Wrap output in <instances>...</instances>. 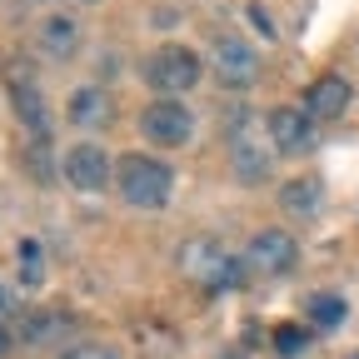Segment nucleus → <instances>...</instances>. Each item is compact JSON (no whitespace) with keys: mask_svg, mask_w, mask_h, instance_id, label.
I'll return each instance as SVG.
<instances>
[{"mask_svg":"<svg viewBox=\"0 0 359 359\" xmlns=\"http://www.w3.org/2000/svg\"><path fill=\"white\" fill-rule=\"evenodd\" d=\"M180 269H185V280H195L200 290H210V294H224V290H240L245 285V255H230L219 240H210V235H195V240H185L180 245Z\"/></svg>","mask_w":359,"mask_h":359,"instance_id":"f257e3e1","label":"nucleus"},{"mask_svg":"<svg viewBox=\"0 0 359 359\" xmlns=\"http://www.w3.org/2000/svg\"><path fill=\"white\" fill-rule=\"evenodd\" d=\"M115 185H120L125 205H135V210H165L170 190H175V170L145 150H130L125 160H115Z\"/></svg>","mask_w":359,"mask_h":359,"instance_id":"f03ea898","label":"nucleus"},{"mask_svg":"<svg viewBox=\"0 0 359 359\" xmlns=\"http://www.w3.org/2000/svg\"><path fill=\"white\" fill-rule=\"evenodd\" d=\"M275 140H269V125L255 115H235L230 125V170L240 185H264L269 170H275Z\"/></svg>","mask_w":359,"mask_h":359,"instance_id":"7ed1b4c3","label":"nucleus"},{"mask_svg":"<svg viewBox=\"0 0 359 359\" xmlns=\"http://www.w3.org/2000/svg\"><path fill=\"white\" fill-rule=\"evenodd\" d=\"M205 75V60L190 50V45H160V50L145 60V85L160 90V95H185L195 90V80Z\"/></svg>","mask_w":359,"mask_h":359,"instance_id":"20e7f679","label":"nucleus"},{"mask_svg":"<svg viewBox=\"0 0 359 359\" xmlns=\"http://www.w3.org/2000/svg\"><path fill=\"white\" fill-rule=\"evenodd\" d=\"M210 60H215L219 85H235V90L255 85V75H259V55H255V45H250L245 35H235V30H219V35L210 40Z\"/></svg>","mask_w":359,"mask_h":359,"instance_id":"39448f33","label":"nucleus"},{"mask_svg":"<svg viewBox=\"0 0 359 359\" xmlns=\"http://www.w3.org/2000/svg\"><path fill=\"white\" fill-rule=\"evenodd\" d=\"M140 130H145L150 145L175 150V145H190L195 140V115L180 105V100H155V105L140 110Z\"/></svg>","mask_w":359,"mask_h":359,"instance_id":"423d86ee","label":"nucleus"},{"mask_svg":"<svg viewBox=\"0 0 359 359\" xmlns=\"http://www.w3.org/2000/svg\"><path fill=\"white\" fill-rule=\"evenodd\" d=\"M294 259H299V240L290 230H259L245 245V269H250V275H264V280L290 275Z\"/></svg>","mask_w":359,"mask_h":359,"instance_id":"0eeeda50","label":"nucleus"},{"mask_svg":"<svg viewBox=\"0 0 359 359\" xmlns=\"http://www.w3.org/2000/svg\"><path fill=\"white\" fill-rule=\"evenodd\" d=\"M60 175H65V185H75L80 195H95V190H105L110 180H115V160L100 150V145H70L65 150V160H60Z\"/></svg>","mask_w":359,"mask_h":359,"instance_id":"6e6552de","label":"nucleus"},{"mask_svg":"<svg viewBox=\"0 0 359 359\" xmlns=\"http://www.w3.org/2000/svg\"><path fill=\"white\" fill-rule=\"evenodd\" d=\"M269 140H275L280 155H309L314 145H320V130H314V120L294 105H280V110H269Z\"/></svg>","mask_w":359,"mask_h":359,"instance_id":"1a4fd4ad","label":"nucleus"},{"mask_svg":"<svg viewBox=\"0 0 359 359\" xmlns=\"http://www.w3.org/2000/svg\"><path fill=\"white\" fill-rule=\"evenodd\" d=\"M349 80L344 75H320L309 90H304V115L309 120H339L344 110H349Z\"/></svg>","mask_w":359,"mask_h":359,"instance_id":"9d476101","label":"nucleus"},{"mask_svg":"<svg viewBox=\"0 0 359 359\" xmlns=\"http://www.w3.org/2000/svg\"><path fill=\"white\" fill-rule=\"evenodd\" d=\"M280 210L290 215V219H320V210H325V180L320 175H299V180H290V185L280 190Z\"/></svg>","mask_w":359,"mask_h":359,"instance_id":"9b49d317","label":"nucleus"},{"mask_svg":"<svg viewBox=\"0 0 359 359\" xmlns=\"http://www.w3.org/2000/svg\"><path fill=\"white\" fill-rule=\"evenodd\" d=\"M70 120H75L80 130H105V125L115 120V100L105 95L100 85H80L75 95H70Z\"/></svg>","mask_w":359,"mask_h":359,"instance_id":"f8f14e48","label":"nucleus"},{"mask_svg":"<svg viewBox=\"0 0 359 359\" xmlns=\"http://www.w3.org/2000/svg\"><path fill=\"white\" fill-rule=\"evenodd\" d=\"M80 50V20L75 15H50L40 25V55L50 60H70Z\"/></svg>","mask_w":359,"mask_h":359,"instance_id":"ddd939ff","label":"nucleus"},{"mask_svg":"<svg viewBox=\"0 0 359 359\" xmlns=\"http://www.w3.org/2000/svg\"><path fill=\"white\" fill-rule=\"evenodd\" d=\"M11 105H15V115L25 120V130L35 135V140H45V135H50V105H45V95H40L35 85H15Z\"/></svg>","mask_w":359,"mask_h":359,"instance_id":"4468645a","label":"nucleus"},{"mask_svg":"<svg viewBox=\"0 0 359 359\" xmlns=\"http://www.w3.org/2000/svg\"><path fill=\"white\" fill-rule=\"evenodd\" d=\"M309 320L320 325V330H334V325H344V294H330V290L309 294Z\"/></svg>","mask_w":359,"mask_h":359,"instance_id":"2eb2a0df","label":"nucleus"},{"mask_svg":"<svg viewBox=\"0 0 359 359\" xmlns=\"http://www.w3.org/2000/svg\"><path fill=\"white\" fill-rule=\"evenodd\" d=\"M65 314H30L25 320V344H50L55 334H65Z\"/></svg>","mask_w":359,"mask_h":359,"instance_id":"dca6fc26","label":"nucleus"},{"mask_svg":"<svg viewBox=\"0 0 359 359\" xmlns=\"http://www.w3.org/2000/svg\"><path fill=\"white\" fill-rule=\"evenodd\" d=\"M15 255H20V280H25L30 290H40V285H45V255H40V245H35V240H20Z\"/></svg>","mask_w":359,"mask_h":359,"instance_id":"f3484780","label":"nucleus"},{"mask_svg":"<svg viewBox=\"0 0 359 359\" xmlns=\"http://www.w3.org/2000/svg\"><path fill=\"white\" fill-rule=\"evenodd\" d=\"M304 344H309V334H304L299 325H280V330H275V349H280L285 359H294Z\"/></svg>","mask_w":359,"mask_h":359,"instance_id":"a211bd4d","label":"nucleus"},{"mask_svg":"<svg viewBox=\"0 0 359 359\" xmlns=\"http://www.w3.org/2000/svg\"><path fill=\"white\" fill-rule=\"evenodd\" d=\"M65 359H120V354L105 344H75V349H65Z\"/></svg>","mask_w":359,"mask_h":359,"instance_id":"6ab92c4d","label":"nucleus"},{"mask_svg":"<svg viewBox=\"0 0 359 359\" xmlns=\"http://www.w3.org/2000/svg\"><path fill=\"white\" fill-rule=\"evenodd\" d=\"M250 25H255V30H259L264 40L275 35V20H269V11H264V6H250Z\"/></svg>","mask_w":359,"mask_h":359,"instance_id":"aec40b11","label":"nucleus"},{"mask_svg":"<svg viewBox=\"0 0 359 359\" xmlns=\"http://www.w3.org/2000/svg\"><path fill=\"white\" fill-rule=\"evenodd\" d=\"M6 349H11V334H6V330H0V359H6Z\"/></svg>","mask_w":359,"mask_h":359,"instance_id":"412c9836","label":"nucleus"},{"mask_svg":"<svg viewBox=\"0 0 359 359\" xmlns=\"http://www.w3.org/2000/svg\"><path fill=\"white\" fill-rule=\"evenodd\" d=\"M6 309H11V294H6V290H0V314H6Z\"/></svg>","mask_w":359,"mask_h":359,"instance_id":"4be33fe9","label":"nucleus"},{"mask_svg":"<svg viewBox=\"0 0 359 359\" xmlns=\"http://www.w3.org/2000/svg\"><path fill=\"white\" fill-rule=\"evenodd\" d=\"M354 359H359V354H354Z\"/></svg>","mask_w":359,"mask_h":359,"instance_id":"5701e85b","label":"nucleus"}]
</instances>
